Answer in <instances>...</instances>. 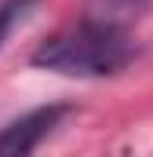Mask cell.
<instances>
[{
  "instance_id": "obj_2",
  "label": "cell",
  "mask_w": 153,
  "mask_h": 157,
  "mask_svg": "<svg viewBox=\"0 0 153 157\" xmlns=\"http://www.w3.org/2000/svg\"><path fill=\"white\" fill-rule=\"evenodd\" d=\"M69 113V106L55 102V106H40V110H29L26 117L11 121L4 132H0V157H22L33 154L40 143L51 135V128Z\"/></svg>"
},
{
  "instance_id": "obj_1",
  "label": "cell",
  "mask_w": 153,
  "mask_h": 157,
  "mask_svg": "<svg viewBox=\"0 0 153 157\" xmlns=\"http://www.w3.org/2000/svg\"><path fill=\"white\" fill-rule=\"evenodd\" d=\"M131 59H135L131 37L117 22H95V18L58 29L33 51V66L66 77H113Z\"/></svg>"
},
{
  "instance_id": "obj_3",
  "label": "cell",
  "mask_w": 153,
  "mask_h": 157,
  "mask_svg": "<svg viewBox=\"0 0 153 157\" xmlns=\"http://www.w3.org/2000/svg\"><path fill=\"white\" fill-rule=\"evenodd\" d=\"M37 4L40 0H4V4H0V48H4V40L11 37V29L29 15Z\"/></svg>"
},
{
  "instance_id": "obj_4",
  "label": "cell",
  "mask_w": 153,
  "mask_h": 157,
  "mask_svg": "<svg viewBox=\"0 0 153 157\" xmlns=\"http://www.w3.org/2000/svg\"><path fill=\"white\" fill-rule=\"evenodd\" d=\"M106 4H120V7H139L142 0H106Z\"/></svg>"
}]
</instances>
